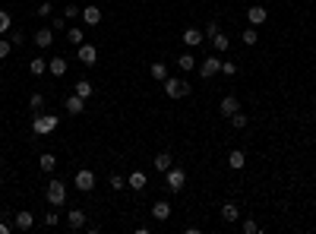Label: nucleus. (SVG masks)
Segmentation results:
<instances>
[{"mask_svg": "<svg viewBox=\"0 0 316 234\" xmlns=\"http://www.w3.org/2000/svg\"><path fill=\"white\" fill-rule=\"evenodd\" d=\"M57 124H60V117H57V114H35L32 117V133L35 136H48V133H54L57 130Z\"/></svg>", "mask_w": 316, "mask_h": 234, "instance_id": "nucleus-1", "label": "nucleus"}, {"mask_svg": "<svg viewBox=\"0 0 316 234\" xmlns=\"http://www.w3.org/2000/svg\"><path fill=\"white\" fill-rule=\"evenodd\" d=\"M44 200H48V203H51L54 209H60V206L67 203V184L54 178V181L48 184V190H44Z\"/></svg>", "mask_w": 316, "mask_h": 234, "instance_id": "nucleus-2", "label": "nucleus"}, {"mask_svg": "<svg viewBox=\"0 0 316 234\" xmlns=\"http://www.w3.org/2000/svg\"><path fill=\"white\" fill-rule=\"evenodd\" d=\"M190 83H186V79H177V76H168L165 79V92H168V98H186L190 95Z\"/></svg>", "mask_w": 316, "mask_h": 234, "instance_id": "nucleus-3", "label": "nucleus"}, {"mask_svg": "<svg viewBox=\"0 0 316 234\" xmlns=\"http://www.w3.org/2000/svg\"><path fill=\"white\" fill-rule=\"evenodd\" d=\"M183 181H186L183 168H174V165H171V168L165 171V184H168L171 193H180V190H183Z\"/></svg>", "mask_w": 316, "mask_h": 234, "instance_id": "nucleus-4", "label": "nucleus"}, {"mask_svg": "<svg viewBox=\"0 0 316 234\" xmlns=\"http://www.w3.org/2000/svg\"><path fill=\"white\" fill-rule=\"evenodd\" d=\"M73 184H76V190L89 193V190H95V174H92L89 168H79V171H76V178H73Z\"/></svg>", "mask_w": 316, "mask_h": 234, "instance_id": "nucleus-5", "label": "nucleus"}, {"mask_svg": "<svg viewBox=\"0 0 316 234\" xmlns=\"http://www.w3.org/2000/svg\"><path fill=\"white\" fill-rule=\"evenodd\" d=\"M76 57H79L86 67H92V64H98V48H95V44H89V41H83V44L76 48Z\"/></svg>", "mask_w": 316, "mask_h": 234, "instance_id": "nucleus-6", "label": "nucleus"}, {"mask_svg": "<svg viewBox=\"0 0 316 234\" xmlns=\"http://www.w3.org/2000/svg\"><path fill=\"white\" fill-rule=\"evenodd\" d=\"M196 70H200L203 79H212L215 73H221V61H218V57H206L203 64H196Z\"/></svg>", "mask_w": 316, "mask_h": 234, "instance_id": "nucleus-7", "label": "nucleus"}, {"mask_svg": "<svg viewBox=\"0 0 316 234\" xmlns=\"http://www.w3.org/2000/svg\"><path fill=\"white\" fill-rule=\"evenodd\" d=\"M152 218L155 221H168L171 218V203L168 200H155L152 203Z\"/></svg>", "mask_w": 316, "mask_h": 234, "instance_id": "nucleus-8", "label": "nucleus"}, {"mask_svg": "<svg viewBox=\"0 0 316 234\" xmlns=\"http://www.w3.org/2000/svg\"><path fill=\"white\" fill-rule=\"evenodd\" d=\"M64 111H67V114H83V111H86V98H79L76 92H73V95H67Z\"/></svg>", "mask_w": 316, "mask_h": 234, "instance_id": "nucleus-9", "label": "nucleus"}, {"mask_svg": "<svg viewBox=\"0 0 316 234\" xmlns=\"http://www.w3.org/2000/svg\"><path fill=\"white\" fill-rule=\"evenodd\" d=\"M32 41L38 44V48H51V44H54V29H48V26L38 29V32L32 35Z\"/></svg>", "mask_w": 316, "mask_h": 234, "instance_id": "nucleus-10", "label": "nucleus"}, {"mask_svg": "<svg viewBox=\"0 0 316 234\" xmlns=\"http://www.w3.org/2000/svg\"><path fill=\"white\" fill-rule=\"evenodd\" d=\"M67 225L73 228V231L86 228V212H83V209H70V212H67Z\"/></svg>", "mask_w": 316, "mask_h": 234, "instance_id": "nucleus-11", "label": "nucleus"}, {"mask_svg": "<svg viewBox=\"0 0 316 234\" xmlns=\"http://www.w3.org/2000/svg\"><path fill=\"white\" fill-rule=\"evenodd\" d=\"M247 19H250V26H263V22L269 19V10L266 7H250L247 10Z\"/></svg>", "mask_w": 316, "mask_h": 234, "instance_id": "nucleus-12", "label": "nucleus"}, {"mask_svg": "<svg viewBox=\"0 0 316 234\" xmlns=\"http://www.w3.org/2000/svg\"><path fill=\"white\" fill-rule=\"evenodd\" d=\"M218 111L225 114V117H231V114H237V111H240V101L234 98V95H225V98H221V104H218Z\"/></svg>", "mask_w": 316, "mask_h": 234, "instance_id": "nucleus-13", "label": "nucleus"}, {"mask_svg": "<svg viewBox=\"0 0 316 234\" xmlns=\"http://www.w3.org/2000/svg\"><path fill=\"white\" fill-rule=\"evenodd\" d=\"M203 38H206V35L200 32V29H183V44H186V48H196V44H203Z\"/></svg>", "mask_w": 316, "mask_h": 234, "instance_id": "nucleus-14", "label": "nucleus"}, {"mask_svg": "<svg viewBox=\"0 0 316 234\" xmlns=\"http://www.w3.org/2000/svg\"><path fill=\"white\" fill-rule=\"evenodd\" d=\"M152 165H155V171L158 174H165L171 165H174V158H171V152H158V155H155V161H152Z\"/></svg>", "mask_w": 316, "mask_h": 234, "instance_id": "nucleus-15", "label": "nucleus"}, {"mask_svg": "<svg viewBox=\"0 0 316 234\" xmlns=\"http://www.w3.org/2000/svg\"><path fill=\"white\" fill-rule=\"evenodd\" d=\"M146 184H149L146 171H133L130 178H127V187H133V190H146Z\"/></svg>", "mask_w": 316, "mask_h": 234, "instance_id": "nucleus-16", "label": "nucleus"}, {"mask_svg": "<svg viewBox=\"0 0 316 234\" xmlns=\"http://www.w3.org/2000/svg\"><path fill=\"white\" fill-rule=\"evenodd\" d=\"M237 218H240V209L234 206V203H225V206H221V221H228V225H234Z\"/></svg>", "mask_w": 316, "mask_h": 234, "instance_id": "nucleus-17", "label": "nucleus"}, {"mask_svg": "<svg viewBox=\"0 0 316 234\" xmlns=\"http://www.w3.org/2000/svg\"><path fill=\"white\" fill-rule=\"evenodd\" d=\"M83 22L86 26H98L101 22V10L98 7H83Z\"/></svg>", "mask_w": 316, "mask_h": 234, "instance_id": "nucleus-18", "label": "nucleus"}, {"mask_svg": "<svg viewBox=\"0 0 316 234\" xmlns=\"http://www.w3.org/2000/svg\"><path fill=\"white\" fill-rule=\"evenodd\" d=\"M13 225L19 228V231H32V225H35V215L32 212H16V221Z\"/></svg>", "mask_w": 316, "mask_h": 234, "instance_id": "nucleus-19", "label": "nucleus"}, {"mask_svg": "<svg viewBox=\"0 0 316 234\" xmlns=\"http://www.w3.org/2000/svg\"><path fill=\"white\" fill-rule=\"evenodd\" d=\"M38 165H41V171L54 174V171H57V155H54V152H44V155L38 158Z\"/></svg>", "mask_w": 316, "mask_h": 234, "instance_id": "nucleus-20", "label": "nucleus"}, {"mask_svg": "<svg viewBox=\"0 0 316 234\" xmlns=\"http://www.w3.org/2000/svg\"><path fill=\"white\" fill-rule=\"evenodd\" d=\"M196 64H200V61H196V57H193L190 51H183V54H180V61H177V67L183 70V73H190V70H196Z\"/></svg>", "mask_w": 316, "mask_h": 234, "instance_id": "nucleus-21", "label": "nucleus"}, {"mask_svg": "<svg viewBox=\"0 0 316 234\" xmlns=\"http://www.w3.org/2000/svg\"><path fill=\"white\" fill-rule=\"evenodd\" d=\"M48 73H51V76H64V73H67V61H64V57H54V61H48Z\"/></svg>", "mask_w": 316, "mask_h": 234, "instance_id": "nucleus-22", "label": "nucleus"}, {"mask_svg": "<svg viewBox=\"0 0 316 234\" xmlns=\"http://www.w3.org/2000/svg\"><path fill=\"white\" fill-rule=\"evenodd\" d=\"M228 165H231L234 171H240L243 165H247V155H243V152H240V149H234V152H231V155H228Z\"/></svg>", "mask_w": 316, "mask_h": 234, "instance_id": "nucleus-23", "label": "nucleus"}, {"mask_svg": "<svg viewBox=\"0 0 316 234\" xmlns=\"http://www.w3.org/2000/svg\"><path fill=\"white\" fill-rule=\"evenodd\" d=\"M149 73H152V79H158V83H165V79H168V67L161 64V61H155V64L149 67Z\"/></svg>", "mask_w": 316, "mask_h": 234, "instance_id": "nucleus-24", "label": "nucleus"}, {"mask_svg": "<svg viewBox=\"0 0 316 234\" xmlns=\"http://www.w3.org/2000/svg\"><path fill=\"white\" fill-rule=\"evenodd\" d=\"M29 70H32V76H44L48 73V61H44V57H35V61L29 64Z\"/></svg>", "mask_w": 316, "mask_h": 234, "instance_id": "nucleus-25", "label": "nucleus"}, {"mask_svg": "<svg viewBox=\"0 0 316 234\" xmlns=\"http://www.w3.org/2000/svg\"><path fill=\"white\" fill-rule=\"evenodd\" d=\"M67 41L73 44V48H79V44H83V29H79V26H70V29H67Z\"/></svg>", "mask_w": 316, "mask_h": 234, "instance_id": "nucleus-26", "label": "nucleus"}, {"mask_svg": "<svg viewBox=\"0 0 316 234\" xmlns=\"http://www.w3.org/2000/svg\"><path fill=\"white\" fill-rule=\"evenodd\" d=\"M73 92H76L79 98H89V95H92V92H95V89H92V83H89V79H79V83L73 86Z\"/></svg>", "mask_w": 316, "mask_h": 234, "instance_id": "nucleus-27", "label": "nucleus"}, {"mask_svg": "<svg viewBox=\"0 0 316 234\" xmlns=\"http://www.w3.org/2000/svg\"><path fill=\"white\" fill-rule=\"evenodd\" d=\"M228 121H231V127H234V130H243V127H247V124H250V117H247V114H243V111H237V114H231V117H228Z\"/></svg>", "mask_w": 316, "mask_h": 234, "instance_id": "nucleus-28", "label": "nucleus"}, {"mask_svg": "<svg viewBox=\"0 0 316 234\" xmlns=\"http://www.w3.org/2000/svg\"><path fill=\"white\" fill-rule=\"evenodd\" d=\"M240 38H243V44H256L260 41V32H256V26H247L240 32Z\"/></svg>", "mask_w": 316, "mask_h": 234, "instance_id": "nucleus-29", "label": "nucleus"}, {"mask_svg": "<svg viewBox=\"0 0 316 234\" xmlns=\"http://www.w3.org/2000/svg\"><path fill=\"white\" fill-rule=\"evenodd\" d=\"M29 108H32V114H38V111L44 108V95H41V92H32V98H29Z\"/></svg>", "mask_w": 316, "mask_h": 234, "instance_id": "nucleus-30", "label": "nucleus"}, {"mask_svg": "<svg viewBox=\"0 0 316 234\" xmlns=\"http://www.w3.org/2000/svg\"><path fill=\"white\" fill-rule=\"evenodd\" d=\"M212 44H215V51L221 54V51H228V48H231V38H228V35H221V32H218L215 38H212Z\"/></svg>", "mask_w": 316, "mask_h": 234, "instance_id": "nucleus-31", "label": "nucleus"}, {"mask_svg": "<svg viewBox=\"0 0 316 234\" xmlns=\"http://www.w3.org/2000/svg\"><path fill=\"white\" fill-rule=\"evenodd\" d=\"M10 29H13V16H10L7 10H0V35H7Z\"/></svg>", "mask_w": 316, "mask_h": 234, "instance_id": "nucleus-32", "label": "nucleus"}, {"mask_svg": "<svg viewBox=\"0 0 316 234\" xmlns=\"http://www.w3.org/2000/svg\"><path fill=\"white\" fill-rule=\"evenodd\" d=\"M51 29L54 32H67L70 29V19L67 16H51Z\"/></svg>", "mask_w": 316, "mask_h": 234, "instance_id": "nucleus-33", "label": "nucleus"}, {"mask_svg": "<svg viewBox=\"0 0 316 234\" xmlns=\"http://www.w3.org/2000/svg\"><path fill=\"white\" fill-rule=\"evenodd\" d=\"M10 41H13V48L26 44V32H22V29H10Z\"/></svg>", "mask_w": 316, "mask_h": 234, "instance_id": "nucleus-34", "label": "nucleus"}, {"mask_svg": "<svg viewBox=\"0 0 316 234\" xmlns=\"http://www.w3.org/2000/svg\"><path fill=\"white\" fill-rule=\"evenodd\" d=\"M108 184H111V190H123V187H127V178H123V174H111Z\"/></svg>", "mask_w": 316, "mask_h": 234, "instance_id": "nucleus-35", "label": "nucleus"}, {"mask_svg": "<svg viewBox=\"0 0 316 234\" xmlns=\"http://www.w3.org/2000/svg\"><path fill=\"white\" fill-rule=\"evenodd\" d=\"M35 13H38L41 19H48V16H54V4H51V0H44V4H41L38 10H35Z\"/></svg>", "mask_w": 316, "mask_h": 234, "instance_id": "nucleus-36", "label": "nucleus"}, {"mask_svg": "<svg viewBox=\"0 0 316 234\" xmlns=\"http://www.w3.org/2000/svg\"><path fill=\"white\" fill-rule=\"evenodd\" d=\"M64 16H67V19H79V16H83V10H79L76 4H67V7H64Z\"/></svg>", "mask_w": 316, "mask_h": 234, "instance_id": "nucleus-37", "label": "nucleus"}, {"mask_svg": "<svg viewBox=\"0 0 316 234\" xmlns=\"http://www.w3.org/2000/svg\"><path fill=\"white\" fill-rule=\"evenodd\" d=\"M10 51H13V41H10V38H0V61H7Z\"/></svg>", "mask_w": 316, "mask_h": 234, "instance_id": "nucleus-38", "label": "nucleus"}, {"mask_svg": "<svg viewBox=\"0 0 316 234\" xmlns=\"http://www.w3.org/2000/svg\"><path fill=\"white\" fill-rule=\"evenodd\" d=\"M221 73H225V76H234V73H237V64H234V61H221Z\"/></svg>", "mask_w": 316, "mask_h": 234, "instance_id": "nucleus-39", "label": "nucleus"}, {"mask_svg": "<svg viewBox=\"0 0 316 234\" xmlns=\"http://www.w3.org/2000/svg\"><path fill=\"white\" fill-rule=\"evenodd\" d=\"M243 234H256V231H260V221H253V218H247V221H243Z\"/></svg>", "mask_w": 316, "mask_h": 234, "instance_id": "nucleus-40", "label": "nucleus"}, {"mask_svg": "<svg viewBox=\"0 0 316 234\" xmlns=\"http://www.w3.org/2000/svg\"><path fill=\"white\" fill-rule=\"evenodd\" d=\"M218 32H221V29H218V22L212 19V22H209V26H206V32H203V35H209V38H215Z\"/></svg>", "mask_w": 316, "mask_h": 234, "instance_id": "nucleus-41", "label": "nucleus"}, {"mask_svg": "<svg viewBox=\"0 0 316 234\" xmlns=\"http://www.w3.org/2000/svg\"><path fill=\"white\" fill-rule=\"evenodd\" d=\"M44 225L54 228V225H57V212H48V215H44Z\"/></svg>", "mask_w": 316, "mask_h": 234, "instance_id": "nucleus-42", "label": "nucleus"}, {"mask_svg": "<svg viewBox=\"0 0 316 234\" xmlns=\"http://www.w3.org/2000/svg\"><path fill=\"white\" fill-rule=\"evenodd\" d=\"M0 234H10V225H7V221H0Z\"/></svg>", "mask_w": 316, "mask_h": 234, "instance_id": "nucleus-43", "label": "nucleus"}]
</instances>
